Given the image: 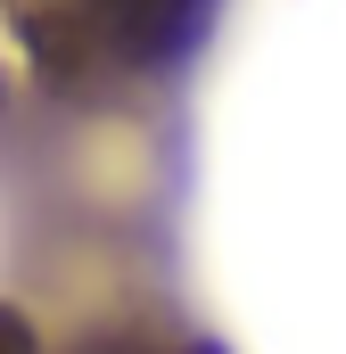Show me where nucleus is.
I'll list each match as a JSON object with an SVG mask.
<instances>
[{
  "mask_svg": "<svg viewBox=\"0 0 346 354\" xmlns=\"http://www.w3.org/2000/svg\"><path fill=\"white\" fill-rule=\"evenodd\" d=\"M0 354H42V346H33V322L8 313V305H0Z\"/></svg>",
  "mask_w": 346,
  "mask_h": 354,
  "instance_id": "2",
  "label": "nucleus"
},
{
  "mask_svg": "<svg viewBox=\"0 0 346 354\" xmlns=\"http://www.w3.org/2000/svg\"><path fill=\"white\" fill-rule=\"evenodd\" d=\"M140 354H149V346H140Z\"/></svg>",
  "mask_w": 346,
  "mask_h": 354,
  "instance_id": "3",
  "label": "nucleus"
},
{
  "mask_svg": "<svg viewBox=\"0 0 346 354\" xmlns=\"http://www.w3.org/2000/svg\"><path fill=\"white\" fill-rule=\"evenodd\" d=\"M206 25V0H58V17H33V50L75 75L83 58L107 66H173Z\"/></svg>",
  "mask_w": 346,
  "mask_h": 354,
  "instance_id": "1",
  "label": "nucleus"
}]
</instances>
